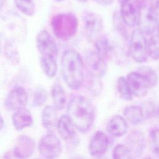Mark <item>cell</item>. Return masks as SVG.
Listing matches in <instances>:
<instances>
[{"label":"cell","mask_w":159,"mask_h":159,"mask_svg":"<svg viewBox=\"0 0 159 159\" xmlns=\"http://www.w3.org/2000/svg\"><path fill=\"white\" fill-rule=\"evenodd\" d=\"M127 80L133 94L137 97L144 96L150 88L147 80L137 71L129 73Z\"/></svg>","instance_id":"14"},{"label":"cell","mask_w":159,"mask_h":159,"mask_svg":"<svg viewBox=\"0 0 159 159\" xmlns=\"http://www.w3.org/2000/svg\"><path fill=\"white\" fill-rule=\"evenodd\" d=\"M119 1H120V3H122V2H124L129 1H130V0H119Z\"/></svg>","instance_id":"37"},{"label":"cell","mask_w":159,"mask_h":159,"mask_svg":"<svg viewBox=\"0 0 159 159\" xmlns=\"http://www.w3.org/2000/svg\"><path fill=\"white\" fill-rule=\"evenodd\" d=\"M35 148V142L32 138L22 135L17 139L11 152L15 158H27L33 154Z\"/></svg>","instance_id":"13"},{"label":"cell","mask_w":159,"mask_h":159,"mask_svg":"<svg viewBox=\"0 0 159 159\" xmlns=\"http://www.w3.org/2000/svg\"><path fill=\"white\" fill-rule=\"evenodd\" d=\"M50 24L57 38L62 40H68L76 34L78 21L74 14L63 12L55 15L51 19Z\"/></svg>","instance_id":"3"},{"label":"cell","mask_w":159,"mask_h":159,"mask_svg":"<svg viewBox=\"0 0 159 159\" xmlns=\"http://www.w3.org/2000/svg\"><path fill=\"white\" fill-rule=\"evenodd\" d=\"M40 62L41 68L47 77L52 78L56 75L58 70V65L55 57L41 56Z\"/></svg>","instance_id":"23"},{"label":"cell","mask_w":159,"mask_h":159,"mask_svg":"<svg viewBox=\"0 0 159 159\" xmlns=\"http://www.w3.org/2000/svg\"><path fill=\"white\" fill-rule=\"evenodd\" d=\"M3 126H4V120H3V118L1 117V130L2 129Z\"/></svg>","instance_id":"35"},{"label":"cell","mask_w":159,"mask_h":159,"mask_svg":"<svg viewBox=\"0 0 159 159\" xmlns=\"http://www.w3.org/2000/svg\"><path fill=\"white\" fill-rule=\"evenodd\" d=\"M57 111L54 106H47L43 108L41 114V122L44 128L50 130L57 127L59 120Z\"/></svg>","instance_id":"19"},{"label":"cell","mask_w":159,"mask_h":159,"mask_svg":"<svg viewBox=\"0 0 159 159\" xmlns=\"http://www.w3.org/2000/svg\"><path fill=\"white\" fill-rule=\"evenodd\" d=\"M117 87L122 99L125 101H130L133 97V93L127 78L120 76L117 79Z\"/></svg>","instance_id":"24"},{"label":"cell","mask_w":159,"mask_h":159,"mask_svg":"<svg viewBox=\"0 0 159 159\" xmlns=\"http://www.w3.org/2000/svg\"><path fill=\"white\" fill-rule=\"evenodd\" d=\"M157 30H158V34H159V21H158V25H157Z\"/></svg>","instance_id":"38"},{"label":"cell","mask_w":159,"mask_h":159,"mask_svg":"<svg viewBox=\"0 0 159 159\" xmlns=\"http://www.w3.org/2000/svg\"><path fill=\"white\" fill-rule=\"evenodd\" d=\"M112 157L116 159L132 158V153L125 144L117 145L112 150Z\"/></svg>","instance_id":"31"},{"label":"cell","mask_w":159,"mask_h":159,"mask_svg":"<svg viewBox=\"0 0 159 159\" xmlns=\"http://www.w3.org/2000/svg\"><path fill=\"white\" fill-rule=\"evenodd\" d=\"M38 149L40 154L43 157L55 158L61 154L62 147L58 137L50 131L41 137Z\"/></svg>","instance_id":"6"},{"label":"cell","mask_w":159,"mask_h":159,"mask_svg":"<svg viewBox=\"0 0 159 159\" xmlns=\"http://www.w3.org/2000/svg\"><path fill=\"white\" fill-rule=\"evenodd\" d=\"M128 125L126 120L121 116H115L109 121L106 129L107 132L114 137H121L125 134Z\"/></svg>","instance_id":"17"},{"label":"cell","mask_w":159,"mask_h":159,"mask_svg":"<svg viewBox=\"0 0 159 159\" xmlns=\"http://www.w3.org/2000/svg\"><path fill=\"white\" fill-rule=\"evenodd\" d=\"M149 6L158 16H159V0H150Z\"/></svg>","instance_id":"33"},{"label":"cell","mask_w":159,"mask_h":159,"mask_svg":"<svg viewBox=\"0 0 159 159\" xmlns=\"http://www.w3.org/2000/svg\"><path fill=\"white\" fill-rule=\"evenodd\" d=\"M27 102L28 95L25 89L17 86L7 94L4 101V107L8 111H15L25 107Z\"/></svg>","instance_id":"8"},{"label":"cell","mask_w":159,"mask_h":159,"mask_svg":"<svg viewBox=\"0 0 159 159\" xmlns=\"http://www.w3.org/2000/svg\"><path fill=\"white\" fill-rule=\"evenodd\" d=\"M125 144L130 150L132 158L140 156L145 148V137L143 132L136 130L131 132L125 139Z\"/></svg>","instance_id":"12"},{"label":"cell","mask_w":159,"mask_h":159,"mask_svg":"<svg viewBox=\"0 0 159 159\" xmlns=\"http://www.w3.org/2000/svg\"><path fill=\"white\" fill-rule=\"evenodd\" d=\"M98 4L102 6H109L112 4L114 0H94Z\"/></svg>","instance_id":"34"},{"label":"cell","mask_w":159,"mask_h":159,"mask_svg":"<svg viewBox=\"0 0 159 159\" xmlns=\"http://www.w3.org/2000/svg\"><path fill=\"white\" fill-rule=\"evenodd\" d=\"M4 52L6 58L14 65H17L19 62V52L13 43L11 41H7L4 43Z\"/></svg>","instance_id":"27"},{"label":"cell","mask_w":159,"mask_h":159,"mask_svg":"<svg viewBox=\"0 0 159 159\" xmlns=\"http://www.w3.org/2000/svg\"><path fill=\"white\" fill-rule=\"evenodd\" d=\"M94 48L95 51L105 59L109 58L112 52V46L106 35L99 36L94 40Z\"/></svg>","instance_id":"22"},{"label":"cell","mask_w":159,"mask_h":159,"mask_svg":"<svg viewBox=\"0 0 159 159\" xmlns=\"http://www.w3.org/2000/svg\"><path fill=\"white\" fill-rule=\"evenodd\" d=\"M57 128L60 136L66 140L73 139L76 136L75 129L76 128L67 114L60 117L57 124Z\"/></svg>","instance_id":"18"},{"label":"cell","mask_w":159,"mask_h":159,"mask_svg":"<svg viewBox=\"0 0 159 159\" xmlns=\"http://www.w3.org/2000/svg\"><path fill=\"white\" fill-rule=\"evenodd\" d=\"M120 16L125 25L133 27L137 22V8L129 1L120 3Z\"/></svg>","instance_id":"16"},{"label":"cell","mask_w":159,"mask_h":159,"mask_svg":"<svg viewBox=\"0 0 159 159\" xmlns=\"http://www.w3.org/2000/svg\"><path fill=\"white\" fill-rule=\"evenodd\" d=\"M138 29L145 35L152 34L158 25V15L146 4H143L137 6Z\"/></svg>","instance_id":"5"},{"label":"cell","mask_w":159,"mask_h":159,"mask_svg":"<svg viewBox=\"0 0 159 159\" xmlns=\"http://www.w3.org/2000/svg\"><path fill=\"white\" fill-rule=\"evenodd\" d=\"M51 95L54 106L58 111L63 109L66 104V96L63 86L58 83H55L52 88Z\"/></svg>","instance_id":"21"},{"label":"cell","mask_w":159,"mask_h":159,"mask_svg":"<svg viewBox=\"0 0 159 159\" xmlns=\"http://www.w3.org/2000/svg\"><path fill=\"white\" fill-rule=\"evenodd\" d=\"M61 72L67 86L79 89L84 81V65L81 55L74 50H67L62 55Z\"/></svg>","instance_id":"2"},{"label":"cell","mask_w":159,"mask_h":159,"mask_svg":"<svg viewBox=\"0 0 159 159\" xmlns=\"http://www.w3.org/2000/svg\"><path fill=\"white\" fill-rule=\"evenodd\" d=\"M129 52L132 58L137 63H143L147 60L148 41L145 34L139 29L134 30L132 32L129 42Z\"/></svg>","instance_id":"4"},{"label":"cell","mask_w":159,"mask_h":159,"mask_svg":"<svg viewBox=\"0 0 159 159\" xmlns=\"http://www.w3.org/2000/svg\"><path fill=\"white\" fill-rule=\"evenodd\" d=\"M53 1H56V2H61V1H64V0H53Z\"/></svg>","instance_id":"39"},{"label":"cell","mask_w":159,"mask_h":159,"mask_svg":"<svg viewBox=\"0 0 159 159\" xmlns=\"http://www.w3.org/2000/svg\"><path fill=\"white\" fill-rule=\"evenodd\" d=\"M83 22L88 40H95L99 36L103 29L101 16L96 12L87 11L83 15Z\"/></svg>","instance_id":"7"},{"label":"cell","mask_w":159,"mask_h":159,"mask_svg":"<svg viewBox=\"0 0 159 159\" xmlns=\"http://www.w3.org/2000/svg\"><path fill=\"white\" fill-rule=\"evenodd\" d=\"M124 115L125 119L133 125L140 124L144 119L143 109L136 105L127 106L124 110Z\"/></svg>","instance_id":"20"},{"label":"cell","mask_w":159,"mask_h":159,"mask_svg":"<svg viewBox=\"0 0 159 159\" xmlns=\"http://www.w3.org/2000/svg\"><path fill=\"white\" fill-rule=\"evenodd\" d=\"M12 122L17 130H22L24 128L30 127L33 124V118L30 111L25 108L15 111L12 115Z\"/></svg>","instance_id":"15"},{"label":"cell","mask_w":159,"mask_h":159,"mask_svg":"<svg viewBox=\"0 0 159 159\" xmlns=\"http://www.w3.org/2000/svg\"><path fill=\"white\" fill-rule=\"evenodd\" d=\"M66 113L76 129L81 132H86L90 129L95 118L93 103L83 96H75L70 99Z\"/></svg>","instance_id":"1"},{"label":"cell","mask_w":159,"mask_h":159,"mask_svg":"<svg viewBox=\"0 0 159 159\" xmlns=\"http://www.w3.org/2000/svg\"><path fill=\"white\" fill-rule=\"evenodd\" d=\"M76 1H78L79 2H81V3H84V2L88 1V0H76Z\"/></svg>","instance_id":"36"},{"label":"cell","mask_w":159,"mask_h":159,"mask_svg":"<svg viewBox=\"0 0 159 159\" xmlns=\"http://www.w3.org/2000/svg\"><path fill=\"white\" fill-rule=\"evenodd\" d=\"M47 99V92L43 87H37L34 92L32 98V106L38 107L42 106Z\"/></svg>","instance_id":"28"},{"label":"cell","mask_w":159,"mask_h":159,"mask_svg":"<svg viewBox=\"0 0 159 159\" xmlns=\"http://www.w3.org/2000/svg\"><path fill=\"white\" fill-rule=\"evenodd\" d=\"M85 63L90 75L102 78L106 73V60L96 51H89L85 55Z\"/></svg>","instance_id":"9"},{"label":"cell","mask_w":159,"mask_h":159,"mask_svg":"<svg viewBox=\"0 0 159 159\" xmlns=\"http://www.w3.org/2000/svg\"><path fill=\"white\" fill-rule=\"evenodd\" d=\"M101 78L90 75V80L88 81V89L93 96L99 95L102 89V83Z\"/></svg>","instance_id":"30"},{"label":"cell","mask_w":159,"mask_h":159,"mask_svg":"<svg viewBox=\"0 0 159 159\" xmlns=\"http://www.w3.org/2000/svg\"><path fill=\"white\" fill-rule=\"evenodd\" d=\"M16 7L23 14L32 16L35 11V0H14Z\"/></svg>","instance_id":"25"},{"label":"cell","mask_w":159,"mask_h":159,"mask_svg":"<svg viewBox=\"0 0 159 159\" xmlns=\"http://www.w3.org/2000/svg\"><path fill=\"white\" fill-rule=\"evenodd\" d=\"M149 142L153 153L159 157V129H155L150 131Z\"/></svg>","instance_id":"32"},{"label":"cell","mask_w":159,"mask_h":159,"mask_svg":"<svg viewBox=\"0 0 159 159\" xmlns=\"http://www.w3.org/2000/svg\"><path fill=\"white\" fill-rule=\"evenodd\" d=\"M137 71L147 80L150 88L157 84L158 82V75L152 68L147 66H142Z\"/></svg>","instance_id":"26"},{"label":"cell","mask_w":159,"mask_h":159,"mask_svg":"<svg viewBox=\"0 0 159 159\" xmlns=\"http://www.w3.org/2000/svg\"><path fill=\"white\" fill-rule=\"evenodd\" d=\"M36 45L41 56H50L57 58V46L53 37L47 30H42L37 34Z\"/></svg>","instance_id":"10"},{"label":"cell","mask_w":159,"mask_h":159,"mask_svg":"<svg viewBox=\"0 0 159 159\" xmlns=\"http://www.w3.org/2000/svg\"><path fill=\"white\" fill-rule=\"evenodd\" d=\"M148 55L153 59H159V34L152 35L148 41Z\"/></svg>","instance_id":"29"},{"label":"cell","mask_w":159,"mask_h":159,"mask_svg":"<svg viewBox=\"0 0 159 159\" xmlns=\"http://www.w3.org/2000/svg\"><path fill=\"white\" fill-rule=\"evenodd\" d=\"M109 141L107 135L102 131H97L92 136L88 145L90 155L94 157H101L106 153Z\"/></svg>","instance_id":"11"}]
</instances>
